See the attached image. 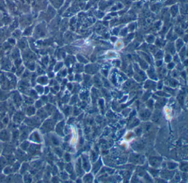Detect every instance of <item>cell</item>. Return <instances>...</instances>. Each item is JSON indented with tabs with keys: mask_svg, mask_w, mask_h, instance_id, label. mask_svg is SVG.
I'll return each mask as SVG.
<instances>
[{
	"mask_svg": "<svg viewBox=\"0 0 188 183\" xmlns=\"http://www.w3.org/2000/svg\"><path fill=\"white\" fill-rule=\"evenodd\" d=\"M10 139V135L8 132L6 130H3L0 132V140L3 141V142H6L9 141Z\"/></svg>",
	"mask_w": 188,
	"mask_h": 183,
	"instance_id": "obj_1",
	"label": "cell"
},
{
	"mask_svg": "<svg viewBox=\"0 0 188 183\" xmlns=\"http://www.w3.org/2000/svg\"><path fill=\"white\" fill-rule=\"evenodd\" d=\"M24 114L21 112H17L14 115V121L16 123H20L23 120Z\"/></svg>",
	"mask_w": 188,
	"mask_h": 183,
	"instance_id": "obj_2",
	"label": "cell"
},
{
	"mask_svg": "<svg viewBox=\"0 0 188 183\" xmlns=\"http://www.w3.org/2000/svg\"><path fill=\"white\" fill-rule=\"evenodd\" d=\"M35 113V110L33 108L29 107L26 110V114L28 116H32Z\"/></svg>",
	"mask_w": 188,
	"mask_h": 183,
	"instance_id": "obj_3",
	"label": "cell"
},
{
	"mask_svg": "<svg viewBox=\"0 0 188 183\" xmlns=\"http://www.w3.org/2000/svg\"><path fill=\"white\" fill-rule=\"evenodd\" d=\"M10 168V167L5 168V173L10 174L11 172H12V169Z\"/></svg>",
	"mask_w": 188,
	"mask_h": 183,
	"instance_id": "obj_4",
	"label": "cell"
},
{
	"mask_svg": "<svg viewBox=\"0 0 188 183\" xmlns=\"http://www.w3.org/2000/svg\"><path fill=\"white\" fill-rule=\"evenodd\" d=\"M0 151H1V149H0Z\"/></svg>",
	"mask_w": 188,
	"mask_h": 183,
	"instance_id": "obj_5",
	"label": "cell"
}]
</instances>
